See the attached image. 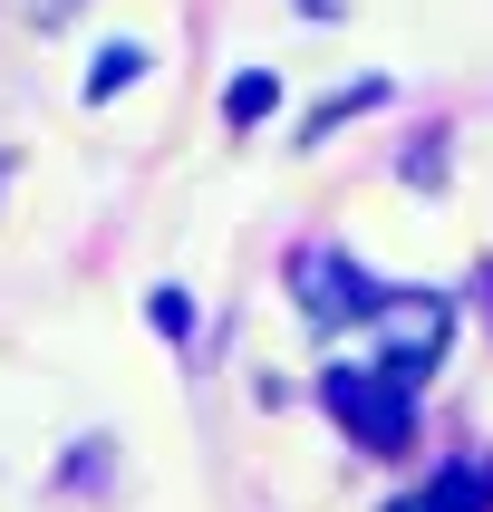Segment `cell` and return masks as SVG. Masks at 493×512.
<instances>
[{
    "mask_svg": "<svg viewBox=\"0 0 493 512\" xmlns=\"http://www.w3.org/2000/svg\"><path fill=\"white\" fill-rule=\"evenodd\" d=\"M145 78V49L136 39H116V49H97V68H87V97H116V87Z\"/></svg>",
    "mask_w": 493,
    "mask_h": 512,
    "instance_id": "obj_4",
    "label": "cell"
},
{
    "mask_svg": "<svg viewBox=\"0 0 493 512\" xmlns=\"http://www.w3.org/2000/svg\"><path fill=\"white\" fill-rule=\"evenodd\" d=\"M445 339H455V300H445V290H397V300H377V377L416 387V377L445 358Z\"/></svg>",
    "mask_w": 493,
    "mask_h": 512,
    "instance_id": "obj_2",
    "label": "cell"
},
{
    "mask_svg": "<svg viewBox=\"0 0 493 512\" xmlns=\"http://www.w3.org/2000/svg\"><path fill=\"white\" fill-rule=\"evenodd\" d=\"M290 290H300V310H310L319 329H339V319H377V300H387V290H377L368 271L339 252V242H310V252H290Z\"/></svg>",
    "mask_w": 493,
    "mask_h": 512,
    "instance_id": "obj_3",
    "label": "cell"
},
{
    "mask_svg": "<svg viewBox=\"0 0 493 512\" xmlns=\"http://www.w3.org/2000/svg\"><path fill=\"white\" fill-rule=\"evenodd\" d=\"M377 97H387V87H377V78H368V87H348V97H329V107L310 116V136H329V126H339V116H358V107H377Z\"/></svg>",
    "mask_w": 493,
    "mask_h": 512,
    "instance_id": "obj_6",
    "label": "cell"
},
{
    "mask_svg": "<svg viewBox=\"0 0 493 512\" xmlns=\"http://www.w3.org/2000/svg\"><path fill=\"white\" fill-rule=\"evenodd\" d=\"M319 406L368 455H397L406 435H416V387H397V377H377V368H319Z\"/></svg>",
    "mask_w": 493,
    "mask_h": 512,
    "instance_id": "obj_1",
    "label": "cell"
},
{
    "mask_svg": "<svg viewBox=\"0 0 493 512\" xmlns=\"http://www.w3.org/2000/svg\"><path fill=\"white\" fill-rule=\"evenodd\" d=\"M387 512H445V493L426 484V493H406V503H387Z\"/></svg>",
    "mask_w": 493,
    "mask_h": 512,
    "instance_id": "obj_8",
    "label": "cell"
},
{
    "mask_svg": "<svg viewBox=\"0 0 493 512\" xmlns=\"http://www.w3.org/2000/svg\"><path fill=\"white\" fill-rule=\"evenodd\" d=\"M145 319H155L165 339H184V329H194V310H184V290H155V300H145Z\"/></svg>",
    "mask_w": 493,
    "mask_h": 512,
    "instance_id": "obj_7",
    "label": "cell"
},
{
    "mask_svg": "<svg viewBox=\"0 0 493 512\" xmlns=\"http://www.w3.org/2000/svg\"><path fill=\"white\" fill-rule=\"evenodd\" d=\"M271 97H281V87L252 68V78H232V87H223V116H232V126H261V116H271Z\"/></svg>",
    "mask_w": 493,
    "mask_h": 512,
    "instance_id": "obj_5",
    "label": "cell"
}]
</instances>
